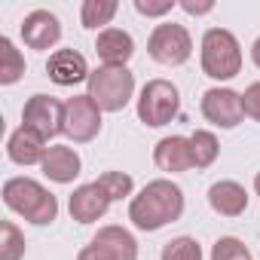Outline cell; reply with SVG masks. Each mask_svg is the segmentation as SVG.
<instances>
[{
  "label": "cell",
  "mask_w": 260,
  "mask_h": 260,
  "mask_svg": "<svg viewBox=\"0 0 260 260\" xmlns=\"http://www.w3.org/2000/svg\"><path fill=\"white\" fill-rule=\"evenodd\" d=\"M181 110V92L169 80H147L138 95V119L150 128L169 125Z\"/></svg>",
  "instance_id": "5"
},
{
  "label": "cell",
  "mask_w": 260,
  "mask_h": 260,
  "mask_svg": "<svg viewBox=\"0 0 260 260\" xmlns=\"http://www.w3.org/2000/svg\"><path fill=\"white\" fill-rule=\"evenodd\" d=\"M211 260H251V251L236 236H220L211 248Z\"/></svg>",
  "instance_id": "25"
},
{
  "label": "cell",
  "mask_w": 260,
  "mask_h": 260,
  "mask_svg": "<svg viewBox=\"0 0 260 260\" xmlns=\"http://www.w3.org/2000/svg\"><path fill=\"white\" fill-rule=\"evenodd\" d=\"M208 205L220 217H239L248 211V190L239 181H217L208 190Z\"/></svg>",
  "instance_id": "17"
},
{
  "label": "cell",
  "mask_w": 260,
  "mask_h": 260,
  "mask_svg": "<svg viewBox=\"0 0 260 260\" xmlns=\"http://www.w3.org/2000/svg\"><path fill=\"white\" fill-rule=\"evenodd\" d=\"M46 74H49V80L55 83V86H77V83H83V80H89V61H86V55L83 52H77V49H55L52 55H49V61H46Z\"/></svg>",
  "instance_id": "11"
},
{
  "label": "cell",
  "mask_w": 260,
  "mask_h": 260,
  "mask_svg": "<svg viewBox=\"0 0 260 260\" xmlns=\"http://www.w3.org/2000/svg\"><path fill=\"white\" fill-rule=\"evenodd\" d=\"M116 10H119L116 0H83V7H80V22H83V28L98 31V28H104V25L113 22Z\"/></svg>",
  "instance_id": "21"
},
{
  "label": "cell",
  "mask_w": 260,
  "mask_h": 260,
  "mask_svg": "<svg viewBox=\"0 0 260 260\" xmlns=\"http://www.w3.org/2000/svg\"><path fill=\"white\" fill-rule=\"evenodd\" d=\"M254 193H257V196H260V172H257V175H254Z\"/></svg>",
  "instance_id": "31"
},
{
  "label": "cell",
  "mask_w": 260,
  "mask_h": 260,
  "mask_svg": "<svg viewBox=\"0 0 260 260\" xmlns=\"http://www.w3.org/2000/svg\"><path fill=\"white\" fill-rule=\"evenodd\" d=\"M86 86H89L86 95L101 110L116 113V110H122L128 101H132V95H135V74L128 71V68H107V64H101V68H95L89 74Z\"/></svg>",
  "instance_id": "4"
},
{
  "label": "cell",
  "mask_w": 260,
  "mask_h": 260,
  "mask_svg": "<svg viewBox=\"0 0 260 260\" xmlns=\"http://www.w3.org/2000/svg\"><path fill=\"white\" fill-rule=\"evenodd\" d=\"M181 214H184V190L169 178L144 184L141 193L128 202V220L141 233H156L166 223H175Z\"/></svg>",
  "instance_id": "1"
},
{
  "label": "cell",
  "mask_w": 260,
  "mask_h": 260,
  "mask_svg": "<svg viewBox=\"0 0 260 260\" xmlns=\"http://www.w3.org/2000/svg\"><path fill=\"white\" fill-rule=\"evenodd\" d=\"M40 169H43V175H46L49 181H55V184H71V181L80 175L83 159H80V153H77L74 147H68V144H52V147L46 150Z\"/></svg>",
  "instance_id": "15"
},
{
  "label": "cell",
  "mask_w": 260,
  "mask_h": 260,
  "mask_svg": "<svg viewBox=\"0 0 260 260\" xmlns=\"http://www.w3.org/2000/svg\"><path fill=\"white\" fill-rule=\"evenodd\" d=\"M22 125L34 128L46 141L55 135H64V101H58L46 92L31 95L22 107Z\"/></svg>",
  "instance_id": "7"
},
{
  "label": "cell",
  "mask_w": 260,
  "mask_h": 260,
  "mask_svg": "<svg viewBox=\"0 0 260 260\" xmlns=\"http://www.w3.org/2000/svg\"><path fill=\"white\" fill-rule=\"evenodd\" d=\"M147 52L153 61L166 64V68H178L184 61H190L193 55V37L184 25L178 22H162L150 31L147 37Z\"/></svg>",
  "instance_id": "6"
},
{
  "label": "cell",
  "mask_w": 260,
  "mask_h": 260,
  "mask_svg": "<svg viewBox=\"0 0 260 260\" xmlns=\"http://www.w3.org/2000/svg\"><path fill=\"white\" fill-rule=\"evenodd\" d=\"M251 58H254V64L260 68V37L254 40V46H251Z\"/></svg>",
  "instance_id": "30"
},
{
  "label": "cell",
  "mask_w": 260,
  "mask_h": 260,
  "mask_svg": "<svg viewBox=\"0 0 260 260\" xmlns=\"http://www.w3.org/2000/svg\"><path fill=\"white\" fill-rule=\"evenodd\" d=\"M46 150H49L46 138L37 135L34 128H28V125H19L16 132L10 135V141H7V156L16 166H40Z\"/></svg>",
  "instance_id": "14"
},
{
  "label": "cell",
  "mask_w": 260,
  "mask_h": 260,
  "mask_svg": "<svg viewBox=\"0 0 260 260\" xmlns=\"http://www.w3.org/2000/svg\"><path fill=\"white\" fill-rule=\"evenodd\" d=\"M95 52L107 68H125V61L135 55V40L122 28H104V31H98Z\"/></svg>",
  "instance_id": "13"
},
{
  "label": "cell",
  "mask_w": 260,
  "mask_h": 260,
  "mask_svg": "<svg viewBox=\"0 0 260 260\" xmlns=\"http://www.w3.org/2000/svg\"><path fill=\"white\" fill-rule=\"evenodd\" d=\"M101 132V107L89 95H74L64 101V135L74 144H89Z\"/></svg>",
  "instance_id": "8"
},
{
  "label": "cell",
  "mask_w": 260,
  "mask_h": 260,
  "mask_svg": "<svg viewBox=\"0 0 260 260\" xmlns=\"http://www.w3.org/2000/svg\"><path fill=\"white\" fill-rule=\"evenodd\" d=\"M199 61L205 77L211 80H233L242 74V46L236 40L233 31L226 28H208L202 34V46H199Z\"/></svg>",
  "instance_id": "3"
},
{
  "label": "cell",
  "mask_w": 260,
  "mask_h": 260,
  "mask_svg": "<svg viewBox=\"0 0 260 260\" xmlns=\"http://www.w3.org/2000/svg\"><path fill=\"white\" fill-rule=\"evenodd\" d=\"M181 10H184V13H190V16H205V13H211V10H214V4H211V0H205V4H193V0H181Z\"/></svg>",
  "instance_id": "29"
},
{
  "label": "cell",
  "mask_w": 260,
  "mask_h": 260,
  "mask_svg": "<svg viewBox=\"0 0 260 260\" xmlns=\"http://www.w3.org/2000/svg\"><path fill=\"white\" fill-rule=\"evenodd\" d=\"M98 187L107 193V199H110V202H116V199L132 196L135 181H132V175H125V172H104V175L98 178Z\"/></svg>",
  "instance_id": "24"
},
{
  "label": "cell",
  "mask_w": 260,
  "mask_h": 260,
  "mask_svg": "<svg viewBox=\"0 0 260 260\" xmlns=\"http://www.w3.org/2000/svg\"><path fill=\"white\" fill-rule=\"evenodd\" d=\"M242 104H245V116H251L254 122H260V83H251L242 92Z\"/></svg>",
  "instance_id": "27"
},
{
  "label": "cell",
  "mask_w": 260,
  "mask_h": 260,
  "mask_svg": "<svg viewBox=\"0 0 260 260\" xmlns=\"http://www.w3.org/2000/svg\"><path fill=\"white\" fill-rule=\"evenodd\" d=\"M4 202L34 226H46L58 217V199L34 178H10L4 184Z\"/></svg>",
  "instance_id": "2"
},
{
  "label": "cell",
  "mask_w": 260,
  "mask_h": 260,
  "mask_svg": "<svg viewBox=\"0 0 260 260\" xmlns=\"http://www.w3.org/2000/svg\"><path fill=\"white\" fill-rule=\"evenodd\" d=\"M92 242L101 245V248H107L116 260H138V242H135V236L128 233L125 226H116V223L101 226Z\"/></svg>",
  "instance_id": "18"
},
{
  "label": "cell",
  "mask_w": 260,
  "mask_h": 260,
  "mask_svg": "<svg viewBox=\"0 0 260 260\" xmlns=\"http://www.w3.org/2000/svg\"><path fill=\"white\" fill-rule=\"evenodd\" d=\"M159 260H202V245L193 236H175L162 245Z\"/></svg>",
  "instance_id": "23"
},
{
  "label": "cell",
  "mask_w": 260,
  "mask_h": 260,
  "mask_svg": "<svg viewBox=\"0 0 260 260\" xmlns=\"http://www.w3.org/2000/svg\"><path fill=\"white\" fill-rule=\"evenodd\" d=\"M77 260H116L107 248H101V245H95V242H89L80 254H77Z\"/></svg>",
  "instance_id": "28"
},
{
  "label": "cell",
  "mask_w": 260,
  "mask_h": 260,
  "mask_svg": "<svg viewBox=\"0 0 260 260\" xmlns=\"http://www.w3.org/2000/svg\"><path fill=\"white\" fill-rule=\"evenodd\" d=\"M22 74H25V55L16 49L10 37H0V83L13 86L22 80Z\"/></svg>",
  "instance_id": "20"
},
{
  "label": "cell",
  "mask_w": 260,
  "mask_h": 260,
  "mask_svg": "<svg viewBox=\"0 0 260 260\" xmlns=\"http://www.w3.org/2000/svg\"><path fill=\"white\" fill-rule=\"evenodd\" d=\"M68 208H71V217H74L77 223H95V220H101V217L107 214L110 199H107V193L98 187V181H92V184H80V187L71 193Z\"/></svg>",
  "instance_id": "12"
},
{
  "label": "cell",
  "mask_w": 260,
  "mask_h": 260,
  "mask_svg": "<svg viewBox=\"0 0 260 260\" xmlns=\"http://www.w3.org/2000/svg\"><path fill=\"white\" fill-rule=\"evenodd\" d=\"M153 162H156V169H162V172H169V175H178V172L193 169L190 138H184V135H169V138H162V141L153 147Z\"/></svg>",
  "instance_id": "16"
},
{
  "label": "cell",
  "mask_w": 260,
  "mask_h": 260,
  "mask_svg": "<svg viewBox=\"0 0 260 260\" xmlns=\"http://www.w3.org/2000/svg\"><path fill=\"white\" fill-rule=\"evenodd\" d=\"M22 40L28 49H52L61 40V22L49 10H34L22 22Z\"/></svg>",
  "instance_id": "10"
},
{
  "label": "cell",
  "mask_w": 260,
  "mask_h": 260,
  "mask_svg": "<svg viewBox=\"0 0 260 260\" xmlns=\"http://www.w3.org/2000/svg\"><path fill=\"white\" fill-rule=\"evenodd\" d=\"M135 10L147 19H159L175 10V0H135Z\"/></svg>",
  "instance_id": "26"
},
{
  "label": "cell",
  "mask_w": 260,
  "mask_h": 260,
  "mask_svg": "<svg viewBox=\"0 0 260 260\" xmlns=\"http://www.w3.org/2000/svg\"><path fill=\"white\" fill-rule=\"evenodd\" d=\"M190 156H193V169H208L217 162L220 156V144H217V135L208 132V128H196L190 135Z\"/></svg>",
  "instance_id": "19"
},
{
  "label": "cell",
  "mask_w": 260,
  "mask_h": 260,
  "mask_svg": "<svg viewBox=\"0 0 260 260\" xmlns=\"http://www.w3.org/2000/svg\"><path fill=\"white\" fill-rule=\"evenodd\" d=\"M25 257V236L13 220L0 223V260H22Z\"/></svg>",
  "instance_id": "22"
},
{
  "label": "cell",
  "mask_w": 260,
  "mask_h": 260,
  "mask_svg": "<svg viewBox=\"0 0 260 260\" xmlns=\"http://www.w3.org/2000/svg\"><path fill=\"white\" fill-rule=\"evenodd\" d=\"M202 116L217 125V128H236L245 119V104H242V92L230 89V86H214L202 95Z\"/></svg>",
  "instance_id": "9"
}]
</instances>
